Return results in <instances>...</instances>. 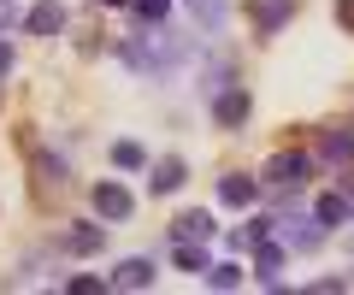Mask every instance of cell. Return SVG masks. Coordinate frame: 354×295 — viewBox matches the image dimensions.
I'll list each match as a JSON object with an SVG mask.
<instances>
[{
	"mask_svg": "<svg viewBox=\"0 0 354 295\" xmlns=\"http://www.w3.org/2000/svg\"><path fill=\"white\" fill-rule=\"evenodd\" d=\"M30 171H36V195H41V201H53V195L71 189V166H65L59 154H36V160H30Z\"/></svg>",
	"mask_w": 354,
	"mask_h": 295,
	"instance_id": "obj_4",
	"label": "cell"
},
{
	"mask_svg": "<svg viewBox=\"0 0 354 295\" xmlns=\"http://www.w3.org/2000/svg\"><path fill=\"white\" fill-rule=\"evenodd\" d=\"M171 260H177V272H189V278H207V272H213L207 242H171Z\"/></svg>",
	"mask_w": 354,
	"mask_h": 295,
	"instance_id": "obj_16",
	"label": "cell"
},
{
	"mask_svg": "<svg viewBox=\"0 0 354 295\" xmlns=\"http://www.w3.org/2000/svg\"><path fill=\"white\" fill-rule=\"evenodd\" d=\"M88 201H95V213L106 218V225H124L130 213H136V201H130V189L118 178H106V183H95V189H88Z\"/></svg>",
	"mask_w": 354,
	"mask_h": 295,
	"instance_id": "obj_2",
	"label": "cell"
},
{
	"mask_svg": "<svg viewBox=\"0 0 354 295\" xmlns=\"http://www.w3.org/2000/svg\"><path fill=\"white\" fill-rule=\"evenodd\" d=\"M272 225H278V218H248L242 231H230V248H260L266 236H272Z\"/></svg>",
	"mask_w": 354,
	"mask_h": 295,
	"instance_id": "obj_17",
	"label": "cell"
},
{
	"mask_svg": "<svg viewBox=\"0 0 354 295\" xmlns=\"http://www.w3.org/2000/svg\"><path fill=\"white\" fill-rule=\"evenodd\" d=\"M307 289L313 295H342V289H354V278H313Z\"/></svg>",
	"mask_w": 354,
	"mask_h": 295,
	"instance_id": "obj_23",
	"label": "cell"
},
{
	"mask_svg": "<svg viewBox=\"0 0 354 295\" xmlns=\"http://www.w3.org/2000/svg\"><path fill=\"white\" fill-rule=\"evenodd\" d=\"M113 289H153V260H148V254H130V260H118V272H113Z\"/></svg>",
	"mask_w": 354,
	"mask_h": 295,
	"instance_id": "obj_13",
	"label": "cell"
},
{
	"mask_svg": "<svg viewBox=\"0 0 354 295\" xmlns=\"http://www.w3.org/2000/svg\"><path fill=\"white\" fill-rule=\"evenodd\" d=\"M95 6H130V0H95Z\"/></svg>",
	"mask_w": 354,
	"mask_h": 295,
	"instance_id": "obj_27",
	"label": "cell"
},
{
	"mask_svg": "<svg viewBox=\"0 0 354 295\" xmlns=\"http://www.w3.org/2000/svg\"><path fill=\"white\" fill-rule=\"evenodd\" d=\"M24 30H30V36H59V30H65V6H59V0H36V6L24 12Z\"/></svg>",
	"mask_w": 354,
	"mask_h": 295,
	"instance_id": "obj_12",
	"label": "cell"
},
{
	"mask_svg": "<svg viewBox=\"0 0 354 295\" xmlns=\"http://www.w3.org/2000/svg\"><path fill=\"white\" fill-rule=\"evenodd\" d=\"M130 12H136L142 24H165V18H171V0H130Z\"/></svg>",
	"mask_w": 354,
	"mask_h": 295,
	"instance_id": "obj_20",
	"label": "cell"
},
{
	"mask_svg": "<svg viewBox=\"0 0 354 295\" xmlns=\"http://www.w3.org/2000/svg\"><path fill=\"white\" fill-rule=\"evenodd\" d=\"M213 213L207 207H189V213H177V225H171V242H213Z\"/></svg>",
	"mask_w": 354,
	"mask_h": 295,
	"instance_id": "obj_8",
	"label": "cell"
},
{
	"mask_svg": "<svg viewBox=\"0 0 354 295\" xmlns=\"http://www.w3.org/2000/svg\"><path fill=\"white\" fill-rule=\"evenodd\" d=\"M12 77V36H6V30H0V83Z\"/></svg>",
	"mask_w": 354,
	"mask_h": 295,
	"instance_id": "obj_24",
	"label": "cell"
},
{
	"mask_svg": "<svg viewBox=\"0 0 354 295\" xmlns=\"http://www.w3.org/2000/svg\"><path fill=\"white\" fill-rule=\"evenodd\" d=\"M106 283H113V278H88V272H83V278H65V289H71V295H101Z\"/></svg>",
	"mask_w": 354,
	"mask_h": 295,
	"instance_id": "obj_22",
	"label": "cell"
},
{
	"mask_svg": "<svg viewBox=\"0 0 354 295\" xmlns=\"http://www.w3.org/2000/svg\"><path fill=\"white\" fill-rule=\"evenodd\" d=\"M189 12H195L201 30H218V24H225V0H189Z\"/></svg>",
	"mask_w": 354,
	"mask_h": 295,
	"instance_id": "obj_19",
	"label": "cell"
},
{
	"mask_svg": "<svg viewBox=\"0 0 354 295\" xmlns=\"http://www.w3.org/2000/svg\"><path fill=\"white\" fill-rule=\"evenodd\" d=\"M337 24H342V36H354V0H337Z\"/></svg>",
	"mask_w": 354,
	"mask_h": 295,
	"instance_id": "obj_25",
	"label": "cell"
},
{
	"mask_svg": "<svg viewBox=\"0 0 354 295\" xmlns=\"http://www.w3.org/2000/svg\"><path fill=\"white\" fill-rule=\"evenodd\" d=\"M307 171H313V154H301V148H278V154L266 160L260 183H272V189H290V183H307Z\"/></svg>",
	"mask_w": 354,
	"mask_h": 295,
	"instance_id": "obj_1",
	"label": "cell"
},
{
	"mask_svg": "<svg viewBox=\"0 0 354 295\" xmlns=\"http://www.w3.org/2000/svg\"><path fill=\"white\" fill-rule=\"evenodd\" d=\"M337 189H342V195H354V171H342V183H337Z\"/></svg>",
	"mask_w": 354,
	"mask_h": 295,
	"instance_id": "obj_26",
	"label": "cell"
},
{
	"mask_svg": "<svg viewBox=\"0 0 354 295\" xmlns=\"http://www.w3.org/2000/svg\"><path fill=\"white\" fill-rule=\"evenodd\" d=\"M106 231H113V225H71V231L59 236V254H101Z\"/></svg>",
	"mask_w": 354,
	"mask_h": 295,
	"instance_id": "obj_10",
	"label": "cell"
},
{
	"mask_svg": "<svg viewBox=\"0 0 354 295\" xmlns=\"http://www.w3.org/2000/svg\"><path fill=\"white\" fill-rule=\"evenodd\" d=\"M254 195H260V178H248V171H225V178H218V201L236 207V213H248Z\"/></svg>",
	"mask_w": 354,
	"mask_h": 295,
	"instance_id": "obj_7",
	"label": "cell"
},
{
	"mask_svg": "<svg viewBox=\"0 0 354 295\" xmlns=\"http://www.w3.org/2000/svg\"><path fill=\"white\" fill-rule=\"evenodd\" d=\"M113 166L118 171H148V154H142L136 142H113Z\"/></svg>",
	"mask_w": 354,
	"mask_h": 295,
	"instance_id": "obj_18",
	"label": "cell"
},
{
	"mask_svg": "<svg viewBox=\"0 0 354 295\" xmlns=\"http://www.w3.org/2000/svg\"><path fill=\"white\" fill-rule=\"evenodd\" d=\"M207 283H213V289H236V283H242V266H236V260H218V266L207 272Z\"/></svg>",
	"mask_w": 354,
	"mask_h": 295,
	"instance_id": "obj_21",
	"label": "cell"
},
{
	"mask_svg": "<svg viewBox=\"0 0 354 295\" xmlns=\"http://www.w3.org/2000/svg\"><path fill=\"white\" fill-rule=\"evenodd\" d=\"M183 183H189V166H183L177 154H165V160H148V189H153V195H177Z\"/></svg>",
	"mask_w": 354,
	"mask_h": 295,
	"instance_id": "obj_6",
	"label": "cell"
},
{
	"mask_svg": "<svg viewBox=\"0 0 354 295\" xmlns=\"http://www.w3.org/2000/svg\"><path fill=\"white\" fill-rule=\"evenodd\" d=\"M283 260H290V242H272V236H266L260 248H254V278L266 283V289H283Z\"/></svg>",
	"mask_w": 354,
	"mask_h": 295,
	"instance_id": "obj_5",
	"label": "cell"
},
{
	"mask_svg": "<svg viewBox=\"0 0 354 295\" xmlns=\"http://www.w3.org/2000/svg\"><path fill=\"white\" fill-rule=\"evenodd\" d=\"M295 6H301V0H254V30H260V36H278Z\"/></svg>",
	"mask_w": 354,
	"mask_h": 295,
	"instance_id": "obj_15",
	"label": "cell"
},
{
	"mask_svg": "<svg viewBox=\"0 0 354 295\" xmlns=\"http://www.w3.org/2000/svg\"><path fill=\"white\" fill-rule=\"evenodd\" d=\"M313 213H319L325 231H342V225H354V195L330 189V195H319V201H313Z\"/></svg>",
	"mask_w": 354,
	"mask_h": 295,
	"instance_id": "obj_11",
	"label": "cell"
},
{
	"mask_svg": "<svg viewBox=\"0 0 354 295\" xmlns=\"http://www.w3.org/2000/svg\"><path fill=\"white\" fill-rule=\"evenodd\" d=\"M283 225V242L295 248V254H313L319 242H325V225H319V213L313 218H278Z\"/></svg>",
	"mask_w": 354,
	"mask_h": 295,
	"instance_id": "obj_9",
	"label": "cell"
},
{
	"mask_svg": "<svg viewBox=\"0 0 354 295\" xmlns=\"http://www.w3.org/2000/svg\"><path fill=\"white\" fill-rule=\"evenodd\" d=\"M248 113H254V95L236 89V83L213 95V124H218V130H242V124H248Z\"/></svg>",
	"mask_w": 354,
	"mask_h": 295,
	"instance_id": "obj_3",
	"label": "cell"
},
{
	"mask_svg": "<svg viewBox=\"0 0 354 295\" xmlns=\"http://www.w3.org/2000/svg\"><path fill=\"white\" fill-rule=\"evenodd\" d=\"M319 160H325V166H354V130H325V136H319Z\"/></svg>",
	"mask_w": 354,
	"mask_h": 295,
	"instance_id": "obj_14",
	"label": "cell"
}]
</instances>
